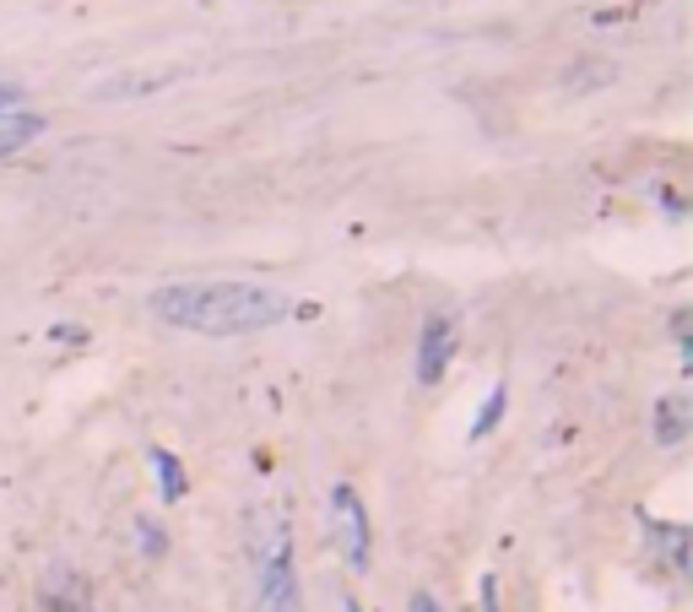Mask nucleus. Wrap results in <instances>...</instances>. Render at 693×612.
<instances>
[{
  "label": "nucleus",
  "mask_w": 693,
  "mask_h": 612,
  "mask_svg": "<svg viewBox=\"0 0 693 612\" xmlns=\"http://www.w3.org/2000/svg\"><path fill=\"white\" fill-rule=\"evenodd\" d=\"M146 309L174 325V331H195V336H250L266 331L287 314V299L277 288L261 283H174L157 288Z\"/></svg>",
  "instance_id": "1"
},
{
  "label": "nucleus",
  "mask_w": 693,
  "mask_h": 612,
  "mask_svg": "<svg viewBox=\"0 0 693 612\" xmlns=\"http://www.w3.org/2000/svg\"><path fill=\"white\" fill-rule=\"evenodd\" d=\"M261 608L266 612H303L298 569H292V537H287L282 520H272V531H266V542H261Z\"/></svg>",
  "instance_id": "2"
},
{
  "label": "nucleus",
  "mask_w": 693,
  "mask_h": 612,
  "mask_svg": "<svg viewBox=\"0 0 693 612\" xmlns=\"http://www.w3.org/2000/svg\"><path fill=\"white\" fill-rule=\"evenodd\" d=\"M331 509H336L342 553H347V564L363 575V569H369V553H374V537H369V509H363L358 488H353V482H336V488H331Z\"/></svg>",
  "instance_id": "3"
},
{
  "label": "nucleus",
  "mask_w": 693,
  "mask_h": 612,
  "mask_svg": "<svg viewBox=\"0 0 693 612\" xmlns=\"http://www.w3.org/2000/svg\"><path fill=\"white\" fill-rule=\"evenodd\" d=\"M455 314H428L417 331V385H439L455 358Z\"/></svg>",
  "instance_id": "4"
},
{
  "label": "nucleus",
  "mask_w": 693,
  "mask_h": 612,
  "mask_svg": "<svg viewBox=\"0 0 693 612\" xmlns=\"http://www.w3.org/2000/svg\"><path fill=\"white\" fill-rule=\"evenodd\" d=\"M38 612H93V586L71 564H55L38 586Z\"/></svg>",
  "instance_id": "5"
},
{
  "label": "nucleus",
  "mask_w": 693,
  "mask_h": 612,
  "mask_svg": "<svg viewBox=\"0 0 693 612\" xmlns=\"http://www.w3.org/2000/svg\"><path fill=\"white\" fill-rule=\"evenodd\" d=\"M44 131H49L44 115H33V109H0V157L22 153V147L38 142Z\"/></svg>",
  "instance_id": "6"
},
{
  "label": "nucleus",
  "mask_w": 693,
  "mask_h": 612,
  "mask_svg": "<svg viewBox=\"0 0 693 612\" xmlns=\"http://www.w3.org/2000/svg\"><path fill=\"white\" fill-rule=\"evenodd\" d=\"M689 429H693L689 396H661V401H656V440H661L667 451H678V445L689 440Z\"/></svg>",
  "instance_id": "7"
},
{
  "label": "nucleus",
  "mask_w": 693,
  "mask_h": 612,
  "mask_svg": "<svg viewBox=\"0 0 693 612\" xmlns=\"http://www.w3.org/2000/svg\"><path fill=\"white\" fill-rule=\"evenodd\" d=\"M645 531H650V542L667 553L672 575H689V526H661V520H645Z\"/></svg>",
  "instance_id": "8"
},
{
  "label": "nucleus",
  "mask_w": 693,
  "mask_h": 612,
  "mask_svg": "<svg viewBox=\"0 0 693 612\" xmlns=\"http://www.w3.org/2000/svg\"><path fill=\"white\" fill-rule=\"evenodd\" d=\"M504 407H510V391H504V385H493V391H488V401H482V412L471 418V440H488V434L504 423Z\"/></svg>",
  "instance_id": "9"
},
{
  "label": "nucleus",
  "mask_w": 693,
  "mask_h": 612,
  "mask_svg": "<svg viewBox=\"0 0 693 612\" xmlns=\"http://www.w3.org/2000/svg\"><path fill=\"white\" fill-rule=\"evenodd\" d=\"M152 466H157V488H163V499H168V504L184 499V488H190V482H184V466L168 456V451H152Z\"/></svg>",
  "instance_id": "10"
},
{
  "label": "nucleus",
  "mask_w": 693,
  "mask_h": 612,
  "mask_svg": "<svg viewBox=\"0 0 693 612\" xmlns=\"http://www.w3.org/2000/svg\"><path fill=\"white\" fill-rule=\"evenodd\" d=\"M136 537H141V553H146V559H163V553H168V537H163L157 520H136Z\"/></svg>",
  "instance_id": "11"
},
{
  "label": "nucleus",
  "mask_w": 693,
  "mask_h": 612,
  "mask_svg": "<svg viewBox=\"0 0 693 612\" xmlns=\"http://www.w3.org/2000/svg\"><path fill=\"white\" fill-rule=\"evenodd\" d=\"M0 109H22V87L0 76Z\"/></svg>",
  "instance_id": "12"
},
{
  "label": "nucleus",
  "mask_w": 693,
  "mask_h": 612,
  "mask_svg": "<svg viewBox=\"0 0 693 612\" xmlns=\"http://www.w3.org/2000/svg\"><path fill=\"white\" fill-rule=\"evenodd\" d=\"M482 612H499V580L482 575Z\"/></svg>",
  "instance_id": "13"
},
{
  "label": "nucleus",
  "mask_w": 693,
  "mask_h": 612,
  "mask_svg": "<svg viewBox=\"0 0 693 612\" xmlns=\"http://www.w3.org/2000/svg\"><path fill=\"white\" fill-rule=\"evenodd\" d=\"M407 612H444V608H439V602H433L428 591H417V597H413V608H407Z\"/></svg>",
  "instance_id": "14"
},
{
  "label": "nucleus",
  "mask_w": 693,
  "mask_h": 612,
  "mask_svg": "<svg viewBox=\"0 0 693 612\" xmlns=\"http://www.w3.org/2000/svg\"><path fill=\"white\" fill-rule=\"evenodd\" d=\"M342 612H363V602H353V597H347V608H342Z\"/></svg>",
  "instance_id": "15"
}]
</instances>
